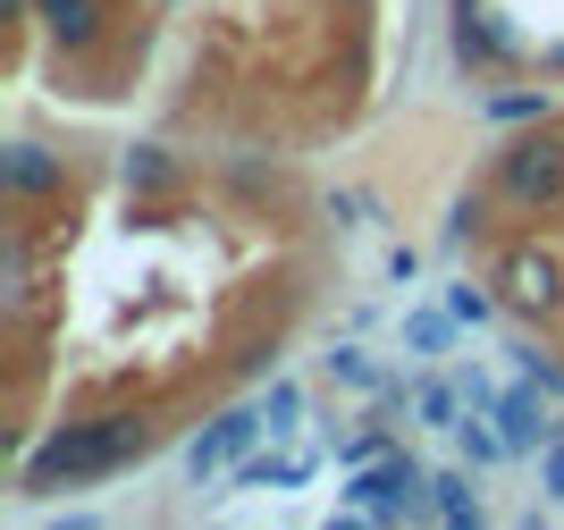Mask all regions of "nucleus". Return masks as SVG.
<instances>
[{
  "instance_id": "obj_1",
  "label": "nucleus",
  "mask_w": 564,
  "mask_h": 530,
  "mask_svg": "<svg viewBox=\"0 0 564 530\" xmlns=\"http://www.w3.org/2000/svg\"><path fill=\"white\" fill-rule=\"evenodd\" d=\"M152 446V430H143L135 413H101V421H68L59 439H43L34 455H25L18 480L43 497V488H85V480H110V472H127V463Z\"/></svg>"
},
{
  "instance_id": "obj_2",
  "label": "nucleus",
  "mask_w": 564,
  "mask_h": 530,
  "mask_svg": "<svg viewBox=\"0 0 564 530\" xmlns=\"http://www.w3.org/2000/svg\"><path fill=\"white\" fill-rule=\"evenodd\" d=\"M346 522H404V513H430V480H422V463H404V455H371V463H354V480H346Z\"/></svg>"
},
{
  "instance_id": "obj_3",
  "label": "nucleus",
  "mask_w": 564,
  "mask_h": 530,
  "mask_svg": "<svg viewBox=\"0 0 564 530\" xmlns=\"http://www.w3.org/2000/svg\"><path fill=\"white\" fill-rule=\"evenodd\" d=\"M261 439H270V413H261V404L253 413H219V421H203V430L186 439V472L194 480H219V472H236Z\"/></svg>"
},
{
  "instance_id": "obj_4",
  "label": "nucleus",
  "mask_w": 564,
  "mask_h": 530,
  "mask_svg": "<svg viewBox=\"0 0 564 530\" xmlns=\"http://www.w3.org/2000/svg\"><path fill=\"white\" fill-rule=\"evenodd\" d=\"M540 396H547V379H540V388L522 379V388H506V396L489 404V413H497V430H506V446H514V455H540L547 439H564V421L547 413Z\"/></svg>"
},
{
  "instance_id": "obj_5",
  "label": "nucleus",
  "mask_w": 564,
  "mask_h": 530,
  "mask_svg": "<svg viewBox=\"0 0 564 530\" xmlns=\"http://www.w3.org/2000/svg\"><path fill=\"white\" fill-rule=\"evenodd\" d=\"M506 185H514L522 203H556L564 194V152L556 143H514V152H506Z\"/></svg>"
},
{
  "instance_id": "obj_6",
  "label": "nucleus",
  "mask_w": 564,
  "mask_h": 530,
  "mask_svg": "<svg viewBox=\"0 0 564 530\" xmlns=\"http://www.w3.org/2000/svg\"><path fill=\"white\" fill-rule=\"evenodd\" d=\"M312 472H321L312 446H279V455H245V463H236V480H245V488H304Z\"/></svg>"
},
{
  "instance_id": "obj_7",
  "label": "nucleus",
  "mask_w": 564,
  "mask_h": 530,
  "mask_svg": "<svg viewBox=\"0 0 564 530\" xmlns=\"http://www.w3.org/2000/svg\"><path fill=\"white\" fill-rule=\"evenodd\" d=\"M464 413H471L464 379H422L413 388V421H430V430H464Z\"/></svg>"
},
{
  "instance_id": "obj_8",
  "label": "nucleus",
  "mask_w": 564,
  "mask_h": 530,
  "mask_svg": "<svg viewBox=\"0 0 564 530\" xmlns=\"http://www.w3.org/2000/svg\"><path fill=\"white\" fill-rule=\"evenodd\" d=\"M430 513H438V522H455V530L480 522V497H471L464 472H438V480H430Z\"/></svg>"
},
{
  "instance_id": "obj_9",
  "label": "nucleus",
  "mask_w": 564,
  "mask_h": 530,
  "mask_svg": "<svg viewBox=\"0 0 564 530\" xmlns=\"http://www.w3.org/2000/svg\"><path fill=\"white\" fill-rule=\"evenodd\" d=\"M34 18H43L59 43H94V0H34Z\"/></svg>"
},
{
  "instance_id": "obj_10",
  "label": "nucleus",
  "mask_w": 564,
  "mask_h": 530,
  "mask_svg": "<svg viewBox=\"0 0 564 530\" xmlns=\"http://www.w3.org/2000/svg\"><path fill=\"white\" fill-rule=\"evenodd\" d=\"M261 413H270V439H286V430L304 421V388H295V379H270V396H261Z\"/></svg>"
},
{
  "instance_id": "obj_11",
  "label": "nucleus",
  "mask_w": 564,
  "mask_h": 530,
  "mask_svg": "<svg viewBox=\"0 0 564 530\" xmlns=\"http://www.w3.org/2000/svg\"><path fill=\"white\" fill-rule=\"evenodd\" d=\"M51 177H59V169H51L34 143H18V152H9V194H43Z\"/></svg>"
},
{
  "instance_id": "obj_12",
  "label": "nucleus",
  "mask_w": 564,
  "mask_h": 530,
  "mask_svg": "<svg viewBox=\"0 0 564 530\" xmlns=\"http://www.w3.org/2000/svg\"><path fill=\"white\" fill-rule=\"evenodd\" d=\"M329 379H346V388H388V370H379L371 354H354V346L329 354Z\"/></svg>"
},
{
  "instance_id": "obj_13",
  "label": "nucleus",
  "mask_w": 564,
  "mask_h": 530,
  "mask_svg": "<svg viewBox=\"0 0 564 530\" xmlns=\"http://www.w3.org/2000/svg\"><path fill=\"white\" fill-rule=\"evenodd\" d=\"M497 421V413H489ZM489 421H464V455L471 463H506V455H514V446H506V430H489Z\"/></svg>"
},
{
  "instance_id": "obj_14",
  "label": "nucleus",
  "mask_w": 564,
  "mask_h": 530,
  "mask_svg": "<svg viewBox=\"0 0 564 530\" xmlns=\"http://www.w3.org/2000/svg\"><path fill=\"white\" fill-rule=\"evenodd\" d=\"M447 321H455V312H447ZM447 321H438V312H413V321H404V346H413V354H438V346H447Z\"/></svg>"
},
{
  "instance_id": "obj_15",
  "label": "nucleus",
  "mask_w": 564,
  "mask_h": 530,
  "mask_svg": "<svg viewBox=\"0 0 564 530\" xmlns=\"http://www.w3.org/2000/svg\"><path fill=\"white\" fill-rule=\"evenodd\" d=\"M540 488H547V497H564V439L540 446Z\"/></svg>"
},
{
  "instance_id": "obj_16",
  "label": "nucleus",
  "mask_w": 564,
  "mask_h": 530,
  "mask_svg": "<svg viewBox=\"0 0 564 530\" xmlns=\"http://www.w3.org/2000/svg\"><path fill=\"white\" fill-rule=\"evenodd\" d=\"M447 312L455 321H489V295H480V286H447Z\"/></svg>"
}]
</instances>
